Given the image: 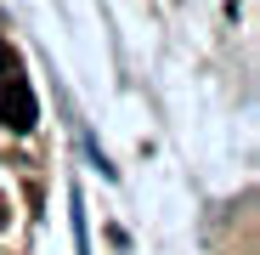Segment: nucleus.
Masks as SVG:
<instances>
[{"mask_svg": "<svg viewBox=\"0 0 260 255\" xmlns=\"http://www.w3.org/2000/svg\"><path fill=\"white\" fill-rule=\"evenodd\" d=\"M34 119H40V108H34V91L17 79V74H6L0 79V125H6V131H34Z\"/></svg>", "mask_w": 260, "mask_h": 255, "instance_id": "obj_1", "label": "nucleus"}, {"mask_svg": "<svg viewBox=\"0 0 260 255\" xmlns=\"http://www.w3.org/2000/svg\"><path fill=\"white\" fill-rule=\"evenodd\" d=\"M6 74H17V63H12V46L0 40V79H6Z\"/></svg>", "mask_w": 260, "mask_h": 255, "instance_id": "obj_2", "label": "nucleus"}, {"mask_svg": "<svg viewBox=\"0 0 260 255\" xmlns=\"http://www.w3.org/2000/svg\"><path fill=\"white\" fill-rule=\"evenodd\" d=\"M12 221V204H6V193H0V227H6Z\"/></svg>", "mask_w": 260, "mask_h": 255, "instance_id": "obj_3", "label": "nucleus"}]
</instances>
